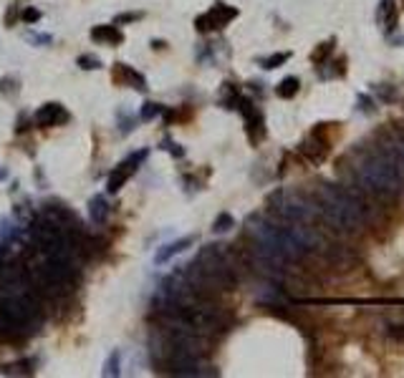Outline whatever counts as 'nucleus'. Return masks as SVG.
Segmentation results:
<instances>
[{"instance_id": "nucleus-1", "label": "nucleus", "mask_w": 404, "mask_h": 378, "mask_svg": "<svg viewBox=\"0 0 404 378\" xmlns=\"http://www.w3.org/2000/svg\"><path fill=\"white\" fill-rule=\"evenodd\" d=\"M356 176L361 181V186L371 189V192H381V195H391L404 184V159L396 149V144L366 156L359 169Z\"/></svg>"}, {"instance_id": "nucleus-2", "label": "nucleus", "mask_w": 404, "mask_h": 378, "mask_svg": "<svg viewBox=\"0 0 404 378\" xmlns=\"http://www.w3.org/2000/svg\"><path fill=\"white\" fill-rule=\"evenodd\" d=\"M321 215L336 230H356L364 222V205L344 189L328 186L321 192Z\"/></svg>"}, {"instance_id": "nucleus-3", "label": "nucleus", "mask_w": 404, "mask_h": 378, "mask_svg": "<svg viewBox=\"0 0 404 378\" xmlns=\"http://www.w3.org/2000/svg\"><path fill=\"white\" fill-rule=\"evenodd\" d=\"M273 202H276V212L293 225H301L313 215V207L303 197H296V195H278Z\"/></svg>"}, {"instance_id": "nucleus-4", "label": "nucleus", "mask_w": 404, "mask_h": 378, "mask_svg": "<svg viewBox=\"0 0 404 378\" xmlns=\"http://www.w3.org/2000/svg\"><path fill=\"white\" fill-rule=\"evenodd\" d=\"M147 154H149L147 149H142V151L131 154L126 161H121V164H119V166H116V169L109 174V179H106V192H109V195H116V192H119V189L124 186V181H126V179H129V176L137 171V166H139V164L147 159Z\"/></svg>"}, {"instance_id": "nucleus-5", "label": "nucleus", "mask_w": 404, "mask_h": 378, "mask_svg": "<svg viewBox=\"0 0 404 378\" xmlns=\"http://www.w3.org/2000/svg\"><path fill=\"white\" fill-rule=\"evenodd\" d=\"M235 16H238V11H235V8L218 3V6H215V8H210L208 13H202V16L194 21V26H197V31H199V33H208V31L225 28V26H228V23H230Z\"/></svg>"}, {"instance_id": "nucleus-6", "label": "nucleus", "mask_w": 404, "mask_h": 378, "mask_svg": "<svg viewBox=\"0 0 404 378\" xmlns=\"http://www.w3.org/2000/svg\"><path fill=\"white\" fill-rule=\"evenodd\" d=\"M63 121H69V111L61 104H43L36 111V124L38 126H58Z\"/></svg>"}, {"instance_id": "nucleus-7", "label": "nucleus", "mask_w": 404, "mask_h": 378, "mask_svg": "<svg viewBox=\"0 0 404 378\" xmlns=\"http://www.w3.org/2000/svg\"><path fill=\"white\" fill-rule=\"evenodd\" d=\"M26 323L23 320H18V318H13L8 310H3L0 308V338L3 340H18V338H23L26 335Z\"/></svg>"}, {"instance_id": "nucleus-8", "label": "nucleus", "mask_w": 404, "mask_h": 378, "mask_svg": "<svg viewBox=\"0 0 404 378\" xmlns=\"http://www.w3.org/2000/svg\"><path fill=\"white\" fill-rule=\"evenodd\" d=\"M114 81H124L126 86H131V88H137V91H144V88H147L144 76H142L139 71H134L131 66H126V63H116V68H114Z\"/></svg>"}, {"instance_id": "nucleus-9", "label": "nucleus", "mask_w": 404, "mask_h": 378, "mask_svg": "<svg viewBox=\"0 0 404 378\" xmlns=\"http://www.w3.org/2000/svg\"><path fill=\"white\" fill-rule=\"evenodd\" d=\"M91 41L94 43H106V46H119L124 41L121 31L116 26H96L91 31Z\"/></svg>"}, {"instance_id": "nucleus-10", "label": "nucleus", "mask_w": 404, "mask_h": 378, "mask_svg": "<svg viewBox=\"0 0 404 378\" xmlns=\"http://www.w3.org/2000/svg\"><path fill=\"white\" fill-rule=\"evenodd\" d=\"M192 245V237H184V240H177V242H169V245H164L157 255H154V262L157 265H164L167 260H172L174 255H179V252H184L187 247Z\"/></svg>"}, {"instance_id": "nucleus-11", "label": "nucleus", "mask_w": 404, "mask_h": 378, "mask_svg": "<svg viewBox=\"0 0 404 378\" xmlns=\"http://www.w3.org/2000/svg\"><path fill=\"white\" fill-rule=\"evenodd\" d=\"M89 217H91L96 225H104V222L109 220V202H106L104 195L91 197V202H89Z\"/></svg>"}, {"instance_id": "nucleus-12", "label": "nucleus", "mask_w": 404, "mask_h": 378, "mask_svg": "<svg viewBox=\"0 0 404 378\" xmlns=\"http://www.w3.org/2000/svg\"><path fill=\"white\" fill-rule=\"evenodd\" d=\"M296 91H298V78H296V76L283 78V81L278 83V88H276V93H278L281 99H291V96H296Z\"/></svg>"}, {"instance_id": "nucleus-13", "label": "nucleus", "mask_w": 404, "mask_h": 378, "mask_svg": "<svg viewBox=\"0 0 404 378\" xmlns=\"http://www.w3.org/2000/svg\"><path fill=\"white\" fill-rule=\"evenodd\" d=\"M119 365H121V353H119V350H111L109 360L104 363V375H119V373H121Z\"/></svg>"}, {"instance_id": "nucleus-14", "label": "nucleus", "mask_w": 404, "mask_h": 378, "mask_svg": "<svg viewBox=\"0 0 404 378\" xmlns=\"http://www.w3.org/2000/svg\"><path fill=\"white\" fill-rule=\"evenodd\" d=\"M233 225H235V222H233V217H230L228 212H223V215H220V217L213 222V232H215V235H225V232H228Z\"/></svg>"}, {"instance_id": "nucleus-15", "label": "nucleus", "mask_w": 404, "mask_h": 378, "mask_svg": "<svg viewBox=\"0 0 404 378\" xmlns=\"http://www.w3.org/2000/svg\"><path fill=\"white\" fill-rule=\"evenodd\" d=\"M79 66H81L84 71H96V68H101V61H99L96 56H81V58H79Z\"/></svg>"}, {"instance_id": "nucleus-16", "label": "nucleus", "mask_w": 404, "mask_h": 378, "mask_svg": "<svg viewBox=\"0 0 404 378\" xmlns=\"http://www.w3.org/2000/svg\"><path fill=\"white\" fill-rule=\"evenodd\" d=\"M159 111H162V106H159V104H152V101H147V104L142 106V119H144V121H149V119H154Z\"/></svg>"}, {"instance_id": "nucleus-17", "label": "nucleus", "mask_w": 404, "mask_h": 378, "mask_svg": "<svg viewBox=\"0 0 404 378\" xmlns=\"http://www.w3.org/2000/svg\"><path fill=\"white\" fill-rule=\"evenodd\" d=\"M283 61H288V53H278V56H271L263 61V68H278Z\"/></svg>"}, {"instance_id": "nucleus-18", "label": "nucleus", "mask_w": 404, "mask_h": 378, "mask_svg": "<svg viewBox=\"0 0 404 378\" xmlns=\"http://www.w3.org/2000/svg\"><path fill=\"white\" fill-rule=\"evenodd\" d=\"M21 18H23L26 23H38V21H41V11H36V8H26Z\"/></svg>"}, {"instance_id": "nucleus-19", "label": "nucleus", "mask_w": 404, "mask_h": 378, "mask_svg": "<svg viewBox=\"0 0 404 378\" xmlns=\"http://www.w3.org/2000/svg\"><path fill=\"white\" fill-rule=\"evenodd\" d=\"M139 18H142V13H121V16H116L114 23H131V21H139Z\"/></svg>"}, {"instance_id": "nucleus-20", "label": "nucleus", "mask_w": 404, "mask_h": 378, "mask_svg": "<svg viewBox=\"0 0 404 378\" xmlns=\"http://www.w3.org/2000/svg\"><path fill=\"white\" fill-rule=\"evenodd\" d=\"M13 83H16L13 78H6V81H0V91H16V88H13Z\"/></svg>"}, {"instance_id": "nucleus-21", "label": "nucleus", "mask_w": 404, "mask_h": 378, "mask_svg": "<svg viewBox=\"0 0 404 378\" xmlns=\"http://www.w3.org/2000/svg\"><path fill=\"white\" fill-rule=\"evenodd\" d=\"M164 149H169L174 156H182V149H177V144H172V141H164Z\"/></svg>"}, {"instance_id": "nucleus-22", "label": "nucleus", "mask_w": 404, "mask_h": 378, "mask_svg": "<svg viewBox=\"0 0 404 378\" xmlns=\"http://www.w3.org/2000/svg\"><path fill=\"white\" fill-rule=\"evenodd\" d=\"M396 149H399V154H401V159H404V141H399V144H396Z\"/></svg>"}, {"instance_id": "nucleus-23", "label": "nucleus", "mask_w": 404, "mask_h": 378, "mask_svg": "<svg viewBox=\"0 0 404 378\" xmlns=\"http://www.w3.org/2000/svg\"><path fill=\"white\" fill-rule=\"evenodd\" d=\"M8 176V169H0V179H6Z\"/></svg>"}]
</instances>
